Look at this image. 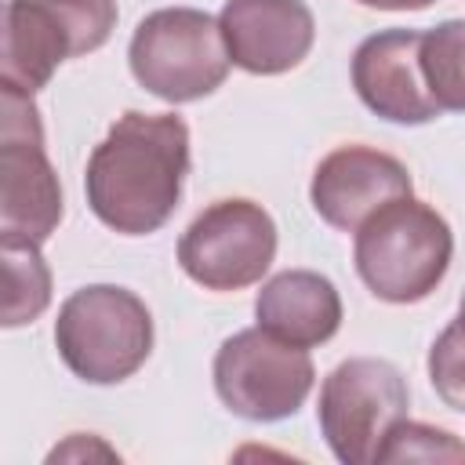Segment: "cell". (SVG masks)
Wrapping results in <instances>:
<instances>
[{
    "label": "cell",
    "mask_w": 465,
    "mask_h": 465,
    "mask_svg": "<svg viewBox=\"0 0 465 465\" xmlns=\"http://www.w3.org/2000/svg\"><path fill=\"white\" fill-rule=\"evenodd\" d=\"M421 73L443 113H465V18L421 33Z\"/></svg>",
    "instance_id": "14"
},
{
    "label": "cell",
    "mask_w": 465,
    "mask_h": 465,
    "mask_svg": "<svg viewBox=\"0 0 465 465\" xmlns=\"http://www.w3.org/2000/svg\"><path fill=\"white\" fill-rule=\"evenodd\" d=\"M189 174V124L174 113H124L87 156L84 193L102 225L149 236L174 214Z\"/></svg>",
    "instance_id": "1"
},
{
    "label": "cell",
    "mask_w": 465,
    "mask_h": 465,
    "mask_svg": "<svg viewBox=\"0 0 465 465\" xmlns=\"http://www.w3.org/2000/svg\"><path fill=\"white\" fill-rule=\"evenodd\" d=\"M392 461H450V465H465V443L436 425H421V421H400L389 440L381 443L378 465H392Z\"/></svg>",
    "instance_id": "16"
},
{
    "label": "cell",
    "mask_w": 465,
    "mask_h": 465,
    "mask_svg": "<svg viewBox=\"0 0 465 465\" xmlns=\"http://www.w3.org/2000/svg\"><path fill=\"white\" fill-rule=\"evenodd\" d=\"M458 327H461V334H465V291H461V302H458V320H454Z\"/></svg>",
    "instance_id": "19"
},
{
    "label": "cell",
    "mask_w": 465,
    "mask_h": 465,
    "mask_svg": "<svg viewBox=\"0 0 465 465\" xmlns=\"http://www.w3.org/2000/svg\"><path fill=\"white\" fill-rule=\"evenodd\" d=\"M272 258L276 222L243 196L203 207L178 240V265L203 291H243L269 272Z\"/></svg>",
    "instance_id": "9"
},
{
    "label": "cell",
    "mask_w": 465,
    "mask_h": 465,
    "mask_svg": "<svg viewBox=\"0 0 465 465\" xmlns=\"http://www.w3.org/2000/svg\"><path fill=\"white\" fill-rule=\"evenodd\" d=\"M116 29V0H7L0 80L36 94L69 58L98 51Z\"/></svg>",
    "instance_id": "6"
},
{
    "label": "cell",
    "mask_w": 465,
    "mask_h": 465,
    "mask_svg": "<svg viewBox=\"0 0 465 465\" xmlns=\"http://www.w3.org/2000/svg\"><path fill=\"white\" fill-rule=\"evenodd\" d=\"M254 320L262 331L312 349L338 334L341 327V294L338 287L312 269H283L262 283L254 298Z\"/></svg>",
    "instance_id": "13"
},
{
    "label": "cell",
    "mask_w": 465,
    "mask_h": 465,
    "mask_svg": "<svg viewBox=\"0 0 465 465\" xmlns=\"http://www.w3.org/2000/svg\"><path fill=\"white\" fill-rule=\"evenodd\" d=\"M214 392L243 421H283L302 411L312 392L316 367L302 345L262 327L236 331L214 352Z\"/></svg>",
    "instance_id": "8"
},
{
    "label": "cell",
    "mask_w": 465,
    "mask_h": 465,
    "mask_svg": "<svg viewBox=\"0 0 465 465\" xmlns=\"http://www.w3.org/2000/svg\"><path fill=\"white\" fill-rule=\"evenodd\" d=\"M218 25L232 65L254 76L291 73L316 40V18L305 0H225Z\"/></svg>",
    "instance_id": "12"
},
{
    "label": "cell",
    "mask_w": 465,
    "mask_h": 465,
    "mask_svg": "<svg viewBox=\"0 0 465 465\" xmlns=\"http://www.w3.org/2000/svg\"><path fill=\"white\" fill-rule=\"evenodd\" d=\"M411 193V171L396 156L371 145H341L327 153L309 185L312 211L341 232H356L378 207Z\"/></svg>",
    "instance_id": "11"
},
{
    "label": "cell",
    "mask_w": 465,
    "mask_h": 465,
    "mask_svg": "<svg viewBox=\"0 0 465 465\" xmlns=\"http://www.w3.org/2000/svg\"><path fill=\"white\" fill-rule=\"evenodd\" d=\"M62 222V185L33 94L0 80V243H44Z\"/></svg>",
    "instance_id": "5"
},
{
    "label": "cell",
    "mask_w": 465,
    "mask_h": 465,
    "mask_svg": "<svg viewBox=\"0 0 465 465\" xmlns=\"http://www.w3.org/2000/svg\"><path fill=\"white\" fill-rule=\"evenodd\" d=\"M407 407L411 389L396 363L352 356L323 378L316 421L341 465H378L381 443L407 418Z\"/></svg>",
    "instance_id": "7"
},
{
    "label": "cell",
    "mask_w": 465,
    "mask_h": 465,
    "mask_svg": "<svg viewBox=\"0 0 465 465\" xmlns=\"http://www.w3.org/2000/svg\"><path fill=\"white\" fill-rule=\"evenodd\" d=\"M4 258V327L33 323L51 302V269L40 254V243H0Z\"/></svg>",
    "instance_id": "15"
},
{
    "label": "cell",
    "mask_w": 465,
    "mask_h": 465,
    "mask_svg": "<svg viewBox=\"0 0 465 465\" xmlns=\"http://www.w3.org/2000/svg\"><path fill=\"white\" fill-rule=\"evenodd\" d=\"M54 349L80 381L116 385L149 360L153 316L134 291L116 283H87L62 302L54 320Z\"/></svg>",
    "instance_id": "3"
},
{
    "label": "cell",
    "mask_w": 465,
    "mask_h": 465,
    "mask_svg": "<svg viewBox=\"0 0 465 465\" xmlns=\"http://www.w3.org/2000/svg\"><path fill=\"white\" fill-rule=\"evenodd\" d=\"M454 254V232L447 218L414 200L400 196L378 207L360 229L352 243V262L367 291L389 305H414L429 298Z\"/></svg>",
    "instance_id": "2"
},
{
    "label": "cell",
    "mask_w": 465,
    "mask_h": 465,
    "mask_svg": "<svg viewBox=\"0 0 465 465\" xmlns=\"http://www.w3.org/2000/svg\"><path fill=\"white\" fill-rule=\"evenodd\" d=\"M356 4L378 7V11H421V7H429L436 0H356Z\"/></svg>",
    "instance_id": "18"
},
{
    "label": "cell",
    "mask_w": 465,
    "mask_h": 465,
    "mask_svg": "<svg viewBox=\"0 0 465 465\" xmlns=\"http://www.w3.org/2000/svg\"><path fill=\"white\" fill-rule=\"evenodd\" d=\"M127 62L134 80L171 105L214 94L232 65L218 18L200 7H160L145 15L131 36Z\"/></svg>",
    "instance_id": "4"
},
{
    "label": "cell",
    "mask_w": 465,
    "mask_h": 465,
    "mask_svg": "<svg viewBox=\"0 0 465 465\" xmlns=\"http://www.w3.org/2000/svg\"><path fill=\"white\" fill-rule=\"evenodd\" d=\"M352 87L360 102L389 124H429L443 109L429 94L421 73V33L381 29L371 33L352 54Z\"/></svg>",
    "instance_id": "10"
},
{
    "label": "cell",
    "mask_w": 465,
    "mask_h": 465,
    "mask_svg": "<svg viewBox=\"0 0 465 465\" xmlns=\"http://www.w3.org/2000/svg\"><path fill=\"white\" fill-rule=\"evenodd\" d=\"M429 378L450 411H465V334L458 323H447L443 334L432 341Z\"/></svg>",
    "instance_id": "17"
}]
</instances>
